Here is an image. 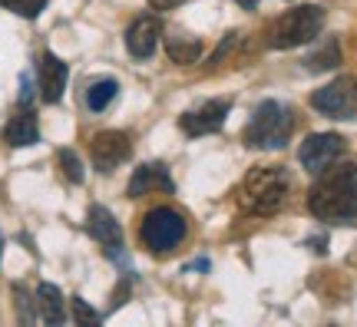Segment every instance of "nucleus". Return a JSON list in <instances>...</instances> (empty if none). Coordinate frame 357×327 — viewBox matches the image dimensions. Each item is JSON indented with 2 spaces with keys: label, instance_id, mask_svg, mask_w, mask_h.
Wrapping results in <instances>:
<instances>
[{
  "label": "nucleus",
  "instance_id": "b1692460",
  "mask_svg": "<svg viewBox=\"0 0 357 327\" xmlns=\"http://www.w3.org/2000/svg\"><path fill=\"white\" fill-rule=\"evenodd\" d=\"M235 3H238V7H245V10H255V7H258V0H235Z\"/></svg>",
  "mask_w": 357,
  "mask_h": 327
},
{
  "label": "nucleus",
  "instance_id": "dca6fc26",
  "mask_svg": "<svg viewBox=\"0 0 357 327\" xmlns=\"http://www.w3.org/2000/svg\"><path fill=\"white\" fill-rule=\"evenodd\" d=\"M166 50L169 56L176 60V63H195L199 56H202V40L195 37H185V33H169L166 37Z\"/></svg>",
  "mask_w": 357,
  "mask_h": 327
},
{
  "label": "nucleus",
  "instance_id": "5701e85b",
  "mask_svg": "<svg viewBox=\"0 0 357 327\" xmlns=\"http://www.w3.org/2000/svg\"><path fill=\"white\" fill-rule=\"evenodd\" d=\"M178 3H182V0H149V7H153V10H172V7H178Z\"/></svg>",
  "mask_w": 357,
  "mask_h": 327
},
{
  "label": "nucleus",
  "instance_id": "393cba45",
  "mask_svg": "<svg viewBox=\"0 0 357 327\" xmlns=\"http://www.w3.org/2000/svg\"><path fill=\"white\" fill-rule=\"evenodd\" d=\"M0 258H3V238H0Z\"/></svg>",
  "mask_w": 357,
  "mask_h": 327
},
{
  "label": "nucleus",
  "instance_id": "1a4fd4ad",
  "mask_svg": "<svg viewBox=\"0 0 357 327\" xmlns=\"http://www.w3.org/2000/svg\"><path fill=\"white\" fill-rule=\"evenodd\" d=\"M229 109H231L229 100H205L202 106H195V109L178 116V126H182L185 136H208V132H218V129H222Z\"/></svg>",
  "mask_w": 357,
  "mask_h": 327
},
{
  "label": "nucleus",
  "instance_id": "f3484780",
  "mask_svg": "<svg viewBox=\"0 0 357 327\" xmlns=\"http://www.w3.org/2000/svg\"><path fill=\"white\" fill-rule=\"evenodd\" d=\"M116 93H119L116 79H96V83L86 89V106L93 113H102V109L116 100Z\"/></svg>",
  "mask_w": 357,
  "mask_h": 327
},
{
  "label": "nucleus",
  "instance_id": "39448f33",
  "mask_svg": "<svg viewBox=\"0 0 357 327\" xmlns=\"http://www.w3.org/2000/svg\"><path fill=\"white\" fill-rule=\"evenodd\" d=\"M139 238L155 254L176 252L178 245L189 238V222L172 205H159L153 212H146V218H142V225H139Z\"/></svg>",
  "mask_w": 357,
  "mask_h": 327
},
{
  "label": "nucleus",
  "instance_id": "a211bd4d",
  "mask_svg": "<svg viewBox=\"0 0 357 327\" xmlns=\"http://www.w3.org/2000/svg\"><path fill=\"white\" fill-rule=\"evenodd\" d=\"M341 63V47H337V40H328L318 53H311L305 60V66L311 73H321V70H331V66Z\"/></svg>",
  "mask_w": 357,
  "mask_h": 327
},
{
  "label": "nucleus",
  "instance_id": "6e6552de",
  "mask_svg": "<svg viewBox=\"0 0 357 327\" xmlns=\"http://www.w3.org/2000/svg\"><path fill=\"white\" fill-rule=\"evenodd\" d=\"M132 152V142H129L126 132L119 129H106V132H96L93 142H89V155H93V165L100 172H113L116 165H123Z\"/></svg>",
  "mask_w": 357,
  "mask_h": 327
},
{
  "label": "nucleus",
  "instance_id": "2eb2a0df",
  "mask_svg": "<svg viewBox=\"0 0 357 327\" xmlns=\"http://www.w3.org/2000/svg\"><path fill=\"white\" fill-rule=\"evenodd\" d=\"M37 321H43V324H63L66 321V307H63V294H60V288L56 284H40L37 288Z\"/></svg>",
  "mask_w": 357,
  "mask_h": 327
},
{
  "label": "nucleus",
  "instance_id": "f03ea898",
  "mask_svg": "<svg viewBox=\"0 0 357 327\" xmlns=\"http://www.w3.org/2000/svg\"><path fill=\"white\" fill-rule=\"evenodd\" d=\"M291 195V176L284 165H258L245 176L238 199L245 212L255 215H275Z\"/></svg>",
  "mask_w": 357,
  "mask_h": 327
},
{
  "label": "nucleus",
  "instance_id": "f8f14e48",
  "mask_svg": "<svg viewBox=\"0 0 357 327\" xmlns=\"http://www.w3.org/2000/svg\"><path fill=\"white\" fill-rule=\"evenodd\" d=\"M37 73H40V96H43V102H60L63 100L70 70H66V63L56 56V53H43V56H40Z\"/></svg>",
  "mask_w": 357,
  "mask_h": 327
},
{
  "label": "nucleus",
  "instance_id": "412c9836",
  "mask_svg": "<svg viewBox=\"0 0 357 327\" xmlns=\"http://www.w3.org/2000/svg\"><path fill=\"white\" fill-rule=\"evenodd\" d=\"M13 298H17V311H20V321L24 324H33L37 321V298L30 301V294H26V288H13Z\"/></svg>",
  "mask_w": 357,
  "mask_h": 327
},
{
  "label": "nucleus",
  "instance_id": "7ed1b4c3",
  "mask_svg": "<svg viewBox=\"0 0 357 327\" xmlns=\"http://www.w3.org/2000/svg\"><path fill=\"white\" fill-rule=\"evenodd\" d=\"M321 30H324V7L305 3V7L281 13L278 20L268 26V47L271 50H294V47L311 43Z\"/></svg>",
  "mask_w": 357,
  "mask_h": 327
},
{
  "label": "nucleus",
  "instance_id": "423d86ee",
  "mask_svg": "<svg viewBox=\"0 0 357 327\" xmlns=\"http://www.w3.org/2000/svg\"><path fill=\"white\" fill-rule=\"evenodd\" d=\"M311 106L331 119H357V76H341L311 96Z\"/></svg>",
  "mask_w": 357,
  "mask_h": 327
},
{
  "label": "nucleus",
  "instance_id": "4468645a",
  "mask_svg": "<svg viewBox=\"0 0 357 327\" xmlns=\"http://www.w3.org/2000/svg\"><path fill=\"white\" fill-rule=\"evenodd\" d=\"M37 139H40L37 113L26 109V106H20V109L7 119V126H3V142L13 146V149H24V146H33Z\"/></svg>",
  "mask_w": 357,
  "mask_h": 327
},
{
  "label": "nucleus",
  "instance_id": "4be33fe9",
  "mask_svg": "<svg viewBox=\"0 0 357 327\" xmlns=\"http://www.w3.org/2000/svg\"><path fill=\"white\" fill-rule=\"evenodd\" d=\"M73 317H77V324H86V327H96L102 321V317L96 314V311L83 301V298H73Z\"/></svg>",
  "mask_w": 357,
  "mask_h": 327
},
{
  "label": "nucleus",
  "instance_id": "f257e3e1",
  "mask_svg": "<svg viewBox=\"0 0 357 327\" xmlns=\"http://www.w3.org/2000/svg\"><path fill=\"white\" fill-rule=\"evenodd\" d=\"M307 212L328 225L357 222V162H331L307 192Z\"/></svg>",
  "mask_w": 357,
  "mask_h": 327
},
{
  "label": "nucleus",
  "instance_id": "9b49d317",
  "mask_svg": "<svg viewBox=\"0 0 357 327\" xmlns=\"http://www.w3.org/2000/svg\"><path fill=\"white\" fill-rule=\"evenodd\" d=\"M86 231L100 241L102 252L109 254V258H116V254L123 252V228H119V222L113 218V212H109V208L93 205V208H89V215H86Z\"/></svg>",
  "mask_w": 357,
  "mask_h": 327
},
{
  "label": "nucleus",
  "instance_id": "aec40b11",
  "mask_svg": "<svg viewBox=\"0 0 357 327\" xmlns=\"http://www.w3.org/2000/svg\"><path fill=\"white\" fill-rule=\"evenodd\" d=\"M60 169H63V176L70 182H83V165H79V155L73 149H60Z\"/></svg>",
  "mask_w": 357,
  "mask_h": 327
},
{
  "label": "nucleus",
  "instance_id": "20e7f679",
  "mask_svg": "<svg viewBox=\"0 0 357 327\" xmlns=\"http://www.w3.org/2000/svg\"><path fill=\"white\" fill-rule=\"evenodd\" d=\"M291 132H294L291 109L278 100H265L255 109L248 129H245V142H248L252 149H284Z\"/></svg>",
  "mask_w": 357,
  "mask_h": 327
},
{
  "label": "nucleus",
  "instance_id": "ddd939ff",
  "mask_svg": "<svg viewBox=\"0 0 357 327\" xmlns=\"http://www.w3.org/2000/svg\"><path fill=\"white\" fill-rule=\"evenodd\" d=\"M153 192H176L172 178H169L166 165H139L132 178H129V199H142V195H153Z\"/></svg>",
  "mask_w": 357,
  "mask_h": 327
},
{
  "label": "nucleus",
  "instance_id": "0eeeda50",
  "mask_svg": "<svg viewBox=\"0 0 357 327\" xmlns=\"http://www.w3.org/2000/svg\"><path fill=\"white\" fill-rule=\"evenodd\" d=\"M341 155H344V139L337 136V132H314L298 149L301 165H305L307 172H314V176H318L321 169H328L331 162H337Z\"/></svg>",
  "mask_w": 357,
  "mask_h": 327
},
{
  "label": "nucleus",
  "instance_id": "9d476101",
  "mask_svg": "<svg viewBox=\"0 0 357 327\" xmlns=\"http://www.w3.org/2000/svg\"><path fill=\"white\" fill-rule=\"evenodd\" d=\"M159 37H162V24H159V17L153 13H142L136 17L126 30V50L136 56V60H146V56H153L155 47H159Z\"/></svg>",
  "mask_w": 357,
  "mask_h": 327
},
{
  "label": "nucleus",
  "instance_id": "6ab92c4d",
  "mask_svg": "<svg viewBox=\"0 0 357 327\" xmlns=\"http://www.w3.org/2000/svg\"><path fill=\"white\" fill-rule=\"evenodd\" d=\"M0 7L13 10L17 17H26V20H33V17H40V13H43L47 0H0Z\"/></svg>",
  "mask_w": 357,
  "mask_h": 327
}]
</instances>
